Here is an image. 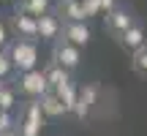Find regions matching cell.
Listing matches in <instances>:
<instances>
[{
	"label": "cell",
	"instance_id": "obj_13",
	"mask_svg": "<svg viewBox=\"0 0 147 136\" xmlns=\"http://www.w3.org/2000/svg\"><path fill=\"white\" fill-rule=\"evenodd\" d=\"M55 93L60 95V101H63L65 112H71V114H74V109H76V101H79V90L74 87V82L65 84V87H60V90H55Z\"/></svg>",
	"mask_w": 147,
	"mask_h": 136
},
{
	"label": "cell",
	"instance_id": "obj_26",
	"mask_svg": "<svg viewBox=\"0 0 147 136\" xmlns=\"http://www.w3.org/2000/svg\"><path fill=\"white\" fill-rule=\"evenodd\" d=\"M16 3H25V0H16Z\"/></svg>",
	"mask_w": 147,
	"mask_h": 136
},
{
	"label": "cell",
	"instance_id": "obj_10",
	"mask_svg": "<svg viewBox=\"0 0 147 136\" xmlns=\"http://www.w3.org/2000/svg\"><path fill=\"white\" fill-rule=\"evenodd\" d=\"M44 73H47V79H49V90H60V87H65V84H71V71L63 68V65H57L55 60Z\"/></svg>",
	"mask_w": 147,
	"mask_h": 136
},
{
	"label": "cell",
	"instance_id": "obj_18",
	"mask_svg": "<svg viewBox=\"0 0 147 136\" xmlns=\"http://www.w3.org/2000/svg\"><path fill=\"white\" fill-rule=\"evenodd\" d=\"M11 71H14V63H11L8 52H5V49H0V79H5Z\"/></svg>",
	"mask_w": 147,
	"mask_h": 136
},
{
	"label": "cell",
	"instance_id": "obj_1",
	"mask_svg": "<svg viewBox=\"0 0 147 136\" xmlns=\"http://www.w3.org/2000/svg\"><path fill=\"white\" fill-rule=\"evenodd\" d=\"M8 57H11V63H14V71H19V73L36 71V63H38V46H36V41L16 38V41L8 46Z\"/></svg>",
	"mask_w": 147,
	"mask_h": 136
},
{
	"label": "cell",
	"instance_id": "obj_20",
	"mask_svg": "<svg viewBox=\"0 0 147 136\" xmlns=\"http://www.w3.org/2000/svg\"><path fill=\"white\" fill-rule=\"evenodd\" d=\"M82 8H84V14H87V19L95 16V14H101V3L98 0H82Z\"/></svg>",
	"mask_w": 147,
	"mask_h": 136
},
{
	"label": "cell",
	"instance_id": "obj_25",
	"mask_svg": "<svg viewBox=\"0 0 147 136\" xmlns=\"http://www.w3.org/2000/svg\"><path fill=\"white\" fill-rule=\"evenodd\" d=\"M3 87H5V79H0V90H3Z\"/></svg>",
	"mask_w": 147,
	"mask_h": 136
},
{
	"label": "cell",
	"instance_id": "obj_23",
	"mask_svg": "<svg viewBox=\"0 0 147 136\" xmlns=\"http://www.w3.org/2000/svg\"><path fill=\"white\" fill-rule=\"evenodd\" d=\"M98 3H101V11H106V14H109L112 8H117V5H115V0H98Z\"/></svg>",
	"mask_w": 147,
	"mask_h": 136
},
{
	"label": "cell",
	"instance_id": "obj_4",
	"mask_svg": "<svg viewBox=\"0 0 147 136\" xmlns=\"http://www.w3.org/2000/svg\"><path fill=\"white\" fill-rule=\"evenodd\" d=\"M134 25H136V22H134V16H131L128 8H120V5H117V8H112L109 14H106V30H109L112 36H117V38Z\"/></svg>",
	"mask_w": 147,
	"mask_h": 136
},
{
	"label": "cell",
	"instance_id": "obj_21",
	"mask_svg": "<svg viewBox=\"0 0 147 136\" xmlns=\"http://www.w3.org/2000/svg\"><path fill=\"white\" fill-rule=\"evenodd\" d=\"M14 120H11V112H0V133H8V131H14Z\"/></svg>",
	"mask_w": 147,
	"mask_h": 136
},
{
	"label": "cell",
	"instance_id": "obj_16",
	"mask_svg": "<svg viewBox=\"0 0 147 136\" xmlns=\"http://www.w3.org/2000/svg\"><path fill=\"white\" fill-rule=\"evenodd\" d=\"M131 65H134V71H136L139 76H144V79H147V44L139 49V52H134Z\"/></svg>",
	"mask_w": 147,
	"mask_h": 136
},
{
	"label": "cell",
	"instance_id": "obj_22",
	"mask_svg": "<svg viewBox=\"0 0 147 136\" xmlns=\"http://www.w3.org/2000/svg\"><path fill=\"white\" fill-rule=\"evenodd\" d=\"M8 46V30H5V25L0 22V49Z\"/></svg>",
	"mask_w": 147,
	"mask_h": 136
},
{
	"label": "cell",
	"instance_id": "obj_17",
	"mask_svg": "<svg viewBox=\"0 0 147 136\" xmlns=\"http://www.w3.org/2000/svg\"><path fill=\"white\" fill-rule=\"evenodd\" d=\"M16 106V90L14 87H3L0 90V112H11Z\"/></svg>",
	"mask_w": 147,
	"mask_h": 136
},
{
	"label": "cell",
	"instance_id": "obj_12",
	"mask_svg": "<svg viewBox=\"0 0 147 136\" xmlns=\"http://www.w3.org/2000/svg\"><path fill=\"white\" fill-rule=\"evenodd\" d=\"M60 14L65 16V22H87V14H84L79 0H63L60 3Z\"/></svg>",
	"mask_w": 147,
	"mask_h": 136
},
{
	"label": "cell",
	"instance_id": "obj_7",
	"mask_svg": "<svg viewBox=\"0 0 147 136\" xmlns=\"http://www.w3.org/2000/svg\"><path fill=\"white\" fill-rule=\"evenodd\" d=\"M63 25L65 22H60V16H55V14L38 16V38H41V41H55V38L63 33Z\"/></svg>",
	"mask_w": 147,
	"mask_h": 136
},
{
	"label": "cell",
	"instance_id": "obj_9",
	"mask_svg": "<svg viewBox=\"0 0 147 136\" xmlns=\"http://www.w3.org/2000/svg\"><path fill=\"white\" fill-rule=\"evenodd\" d=\"M120 44L128 49V52H139V49L147 44V38H144V27L139 25V22H136L134 27H128V30L120 36Z\"/></svg>",
	"mask_w": 147,
	"mask_h": 136
},
{
	"label": "cell",
	"instance_id": "obj_8",
	"mask_svg": "<svg viewBox=\"0 0 147 136\" xmlns=\"http://www.w3.org/2000/svg\"><path fill=\"white\" fill-rule=\"evenodd\" d=\"M14 33L19 38H27V41H33V38H38V16H30V14H16L14 16Z\"/></svg>",
	"mask_w": 147,
	"mask_h": 136
},
{
	"label": "cell",
	"instance_id": "obj_24",
	"mask_svg": "<svg viewBox=\"0 0 147 136\" xmlns=\"http://www.w3.org/2000/svg\"><path fill=\"white\" fill-rule=\"evenodd\" d=\"M0 136H22L19 131H8V133H0Z\"/></svg>",
	"mask_w": 147,
	"mask_h": 136
},
{
	"label": "cell",
	"instance_id": "obj_3",
	"mask_svg": "<svg viewBox=\"0 0 147 136\" xmlns=\"http://www.w3.org/2000/svg\"><path fill=\"white\" fill-rule=\"evenodd\" d=\"M55 63L68 68V71H74V68L82 63V49L68 44L65 38H57V44H55Z\"/></svg>",
	"mask_w": 147,
	"mask_h": 136
},
{
	"label": "cell",
	"instance_id": "obj_2",
	"mask_svg": "<svg viewBox=\"0 0 147 136\" xmlns=\"http://www.w3.org/2000/svg\"><path fill=\"white\" fill-rule=\"evenodd\" d=\"M19 93L27 95V98H33V101L44 98V95L49 93L47 73L38 71V68H36V71H27V73H19Z\"/></svg>",
	"mask_w": 147,
	"mask_h": 136
},
{
	"label": "cell",
	"instance_id": "obj_27",
	"mask_svg": "<svg viewBox=\"0 0 147 136\" xmlns=\"http://www.w3.org/2000/svg\"><path fill=\"white\" fill-rule=\"evenodd\" d=\"M79 3H82V0H79Z\"/></svg>",
	"mask_w": 147,
	"mask_h": 136
},
{
	"label": "cell",
	"instance_id": "obj_5",
	"mask_svg": "<svg viewBox=\"0 0 147 136\" xmlns=\"http://www.w3.org/2000/svg\"><path fill=\"white\" fill-rule=\"evenodd\" d=\"M95 98H98V84H95V82H87L82 90H79V101H76V109H74V114H76L79 120H84V117L90 114V109H93Z\"/></svg>",
	"mask_w": 147,
	"mask_h": 136
},
{
	"label": "cell",
	"instance_id": "obj_15",
	"mask_svg": "<svg viewBox=\"0 0 147 136\" xmlns=\"http://www.w3.org/2000/svg\"><path fill=\"white\" fill-rule=\"evenodd\" d=\"M22 120H30V123H36V125H41V123H44L41 101H30V104L25 106V117H22Z\"/></svg>",
	"mask_w": 147,
	"mask_h": 136
},
{
	"label": "cell",
	"instance_id": "obj_19",
	"mask_svg": "<svg viewBox=\"0 0 147 136\" xmlns=\"http://www.w3.org/2000/svg\"><path fill=\"white\" fill-rule=\"evenodd\" d=\"M19 133L22 136H38L41 133V125H36V123H30V120H22L19 123Z\"/></svg>",
	"mask_w": 147,
	"mask_h": 136
},
{
	"label": "cell",
	"instance_id": "obj_6",
	"mask_svg": "<svg viewBox=\"0 0 147 136\" xmlns=\"http://www.w3.org/2000/svg\"><path fill=\"white\" fill-rule=\"evenodd\" d=\"M63 38L68 44H74V46L82 49L84 44L90 41V27H87V22H65V25H63Z\"/></svg>",
	"mask_w": 147,
	"mask_h": 136
},
{
	"label": "cell",
	"instance_id": "obj_14",
	"mask_svg": "<svg viewBox=\"0 0 147 136\" xmlns=\"http://www.w3.org/2000/svg\"><path fill=\"white\" fill-rule=\"evenodd\" d=\"M19 11L30 16H44L49 14V0H25V3H19Z\"/></svg>",
	"mask_w": 147,
	"mask_h": 136
},
{
	"label": "cell",
	"instance_id": "obj_11",
	"mask_svg": "<svg viewBox=\"0 0 147 136\" xmlns=\"http://www.w3.org/2000/svg\"><path fill=\"white\" fill-rule=\"evenodd\" d=\"M41 101V109H44V117H63V114H68L65 112V106H63V101H60V95L55 93V90H49L44 98H38Z\"/></svg>",
	"mask_w": 147,
	"mask_h": 136
}]
</instances>
